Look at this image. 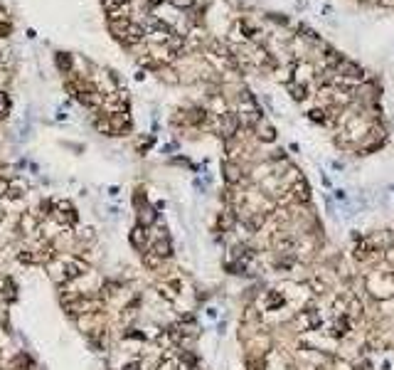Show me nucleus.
I'll use <instances>...</instances> for the list:
<instances>
[{"mask_svg":"<svg viewBox=\"0 0 394 370\" xmlns=\"http://www.w3.org/2000/svg\"><path fill=\"white\" fill-rule=\"evenodd\" d=\"M106 25H109V32L113 35V40L123 42V37H126V30H128L131 20H109Z\"/></svg>","mask_w":394,"mask_h":370,"instance_id":"1","label":"nucleus"},{"mask_svg":"<svg viewBox=\"0 0 394 370\" xmlns=\"http://www.w3.org/2000/svg\"><path fill=\"white\" fill-rule=\"evenodd\" d=\"M168 3H170L175 10H180V13H187V10H192V8L197 5V0H168Z\"/></svg>","mask_w":394,"mask_h":370,"instance_id":"4","label":"nucleus"},{"mask_svg":"<svg viewBox=\"0 0 394 370\" xmlns=\"http://www.w3.org/2000/svg\"><path fill=\"white\" fill-rule=\"evenodd\" d=\"M101 3H104V10H106V13H113L121 3H126V0H101Z\"/></svg>","mask_w":394,"mask_h":370,"instance_id":"6","label":"nucleus"},{"mask_svg":"<svg viewBox=\"0 0 394 370\" xmlns=\"http://www.w3.org/2000/svg\"><path fill=\"white\" fill-rule=\"evenodd\" d=\"M131 245H133L136 249H143V247H145V227H143V225L133 227V232H131Z\"/></svg>","mask_w":394,"mask_h":370,"instance_id":"3","label":"nucleus"},{"mask_svg":"<svg viewBox=\"0 0 394 370\" xmlns=\"http://www.w3.org/2000/svg\"><path fill=\"white\" fill-rule=\"evenodd\" d=\"M55 62H57V69H59L62 74H72V72H74V55L57 52V55H55Z\"/></svg>","mask_w":394,"mask_h":370,"instance_id":"2","label":"nucleus"},{"mask_svg":"<svg viewBox=\"0 0 394 370\" xmlns=\"http://www.w3.org/2000/svg\"><path fill=\"white\" fill-rule=\"evenodd\" d=\"M8 106H10V99L5 92H0V116H5L8 114Z\"/></svg>","mask_w":394,"mask_h":370,"instance_id":"7","label":"nucleus"},{"mask_svg":"<svg viewBox=\"0 0 394 370\" xmlns=\"http://www.w3.org/2000/svg\"><path fill=\"white\" fill-rule=\"evenodd\" d=\"M153 249H155V254H158V257H168V254H172V247H170V242H168L165 237H163V240H158Z\"/></svg>","mask_w":394,"mask_h":370,"instance_id":"5","label":"nucleus"},{"mask_svg":"<svg viewBox=\"0 0 394 370\" xmlns=\"http://www.w3.org/2000/svg\"><path fill=\"white\" fill-rule=\"evenodd\" d=\"M0 23H10V18H8V10L0 5Z\"/></svg>","mask_w":394,"mask_h":370,"instance_id":"9","label":"nucleus"},{"mask_svg":"<svg viewBox=\"0 0 394 370\" xmlns=\"http://www.w3.org/2000/svg\"><path fill=\"white\" fill-rule=\"evenodd\" d=\"M225 170H227V180H239V168L237 165H225Z\"/></svg>","mask_w":394,"mask_h":370,"instance_id":"8","label":"nucleus"},{"mask_svg":"<svg viewBox=\"0 0 394 370\" xmlns=\"http://www.w3.org/2000/svg\"><path fill=\"white\" fill-rule=\"evenodd\" d=\"M123 370H138V363H128V365H123Z\"/></svg>","mask_w":394,"mask_h":370,"instance_id":"11","label":"nucleus"},{"mask_svg":"<svg viewBox=\"0 0 394 370\" xmlns=\"http://www.w3.org/2000/svg\"><path fill=\"white\" fill-rule=\"evenodd\" d=\"M145 213H150V222H153V220H155V215H153V210H145ZM145 220H148V215H143V217H141V222H145Z\"/></svg>","mask_w":394,"mask_h":370,"instance_id":"10","label":"nucleus"}]
</instances>
